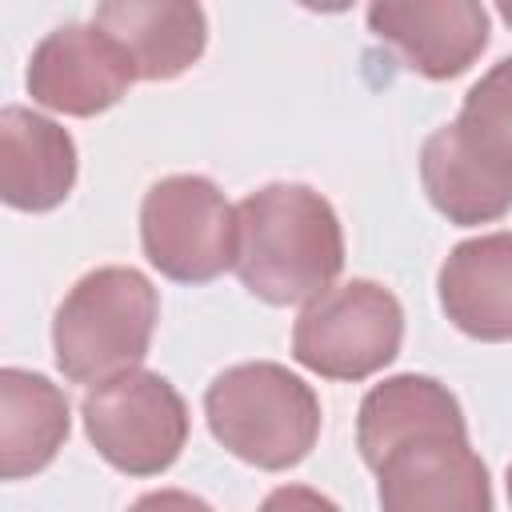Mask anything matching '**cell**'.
Here are the masks:
<instances>
[{"label":"cell","mask_w":512,"mask_h":512,"mask_svg":"<svg viewBox=\"0 0 512 512\" xmlns=\"http://www.w3.org/2000/svg\"><path fill=\"white\" fill-rule=\"evenodd\" d=\"M236 276L264 304H312L344 268L336 208L308 184H264L236 204Z\"/></svg>","instance_id":"cell-1"},{"label":"cell","mask_w":512,"mask_h":512,"mask_svg":"<svg viewBox=\"0 0 512 512\" xmlns=\"http://www.w3.org/2000/svg\"><path fill=\"white\" fill-rule=\"evenodd\" d=\"M208 432L224 452L260 468L288 472L320 440V400L312 384L272 360L224 368L204 392Z\"/></svg>","instance_id":"cell-2"},{"label":"cell","mask_w":512,"mask_h":512,"mask_svg":"<svg viewBox=\"0 0 512 512\" xmlns=\"http://www.w3.org/2000/svg\"><path fill=\"white\" fill-rule=\"evenodd\" d=\"M160 296L136 268L108 264L84 272L52 316V356L64 380L104 384L148 356Z\"/></svg>","instance_id":"cell-3"},{"label":"cell","mask_w":512,"mask_h":512,"mask_svg":"<svg viewBox=\"0 0 512 512\" xmlns=\"http://www.w3.org/2000/svg\"><path fill=\"white\" fill-rule=\"evenodd\" d=\"M80 420L88 444L124 476H160L168 472L188 444V404L148 368H128L80 400Z\"/></svg>","instance_id":"cell-4"},{"label":"cell","mask_w":512,"mask_h":512,"mask_svg":"<svg viewBox=\"0 0 512 512\" xmlns=\"http://www.w3.org/2000/svg\"><path fill=\"white\" fill-rule=\"evenodd\" d=\"M404 308L376 280H348L328 288L292 328V360L324 380H368L400 356Z\"/></svg>","instance_id":"cell-5"},{"label":"cell","mask_w":512,"mask_h":512,"mask_svg":"<svg viewBox=\"0 0 512 512\" xmlns=\"http://www.w3.org/2000/svg\"><path fill=\"white\" fill-rule=\"evenodd\" d=\"M420 180L432 208L460 228L492 224L512 208V128L472 104L420 148Z\"/></svg>","instance_id":"cell-6"},{"label":"cell","mask_w":512,"mask_h":512,"mask_svg":"<svg viewBox=\"0 0 512 512\" xmlns=\"http://www.w3.org/2000/svg\"><path fill=\"white\" fill-rule=\"evenodd\" d=\"M140 244L176 284H208L236 264V208L208 176H164L144 192Z\"/></svg>","instance_id":"cell-7"},{"label":"cell","mask_w":512,"mask_h":512,"mask_svg":"<svg viewBox=\"0 0 512 512\" xmlns=\"http://www.w3.org/2000/svg\"><path fill=\"white\" fill-rule=\"evenodd\" d=\"M372 472L380 512H492V480L468 428L404 436Z\"/></svg>","instance_id":"cell-8"},{"label":"cell","mask_w":512,"mask_h":512,"mask_svg":"<svg viewBox=\"0 0 512 512\" xmlns=\"http://www.w3.org/2000/svg\"><path fill=\"white\" fill-rule=\"evenodd\" d=\"M24 84L40 108L84 120L116 108L128 96L136 84V64L100 24H60L32 48Z\"/></svg>","instance_id":"cell-9"},{"label":"cell","mask_w":512,"mask_h":512,"mask_svg":"<svg viewBox=\"0 0 512 512\" xmlns=\"http://www.w3.org/2000/svg\"><path fill=\"white\" fill-rule=\"evenodd\" d=\"M368 32L388 44L408 72L452 80L488 48V8L476 0H380L368 4Z\"/></svg>","instance_id":"cell-10"},{"label":"cell","mask_w":512,"mask_h":512,"mask_svg":"<svg viewBox=\"0 0 512 512\" xmlns=\"http://www.w3.org/2000/svg\"><path fill=\"white\" fill-rule=\"evenodd\" d=\"M444 316L472 340H512V232L460 240L436 276Z\"/></svg>","instance_id":"cell-11"},{"label":"cell","mask_w":512,"mask_h":512,"mask_svg":"<svg viewBox=\"0 0 512 512\" xmlns=\"http://www.w3.org/2000/svg\"><path fill=\"white\" fill-rule=\"evenodd\" d=\"M76 184V140L56 120L8 104L0 112V196L16 212H52Z\"/></svg>","instance_id":"cell-12"},{"label":"cell","mask_w":512,"mask_h":512,"mask_svg":"<svg viewBox=\"0 0 512 512\" xmlns=\"http://www.w3.org/2000/svg\"><path fill=\"white\" fill-rule=\"evenodd\" d=\"M92 24L124 44L136 64V80H176L184 76L208 44V16L200 4L164 0H108L96 4Z\"/></svg>","instance_id":"cell-13"},{"label":"cell","mask_w":512,"mask_h":512,"mask_svg":"<svg viewBox=\"0 0 512 512\" xmlns=\"http://www.w3.org/2000/svg\"><path fill=\"white\" fill-rule=\"evenodd\" d=\"M72 428L68 396L40 372L4 368L0 372V472L4 480H24L44 472L64 448Z\"/></svg>","instance_id":"cell-14"},{"label":"cell","mask_w":512,"mask_h":512,"mask_svg":"<svg viewBox=\"0 0 512 512\" xmlns=\"http://www.w3.org/2000/svg\"><path fill=\"white\" fill-rule=\"evenodd\" d=\"M428 428H468L460 400L432 376H416V372L388 376L384 384L368 388V396L360 400V412H356L360 460L376 468L392 444Z\"/></svg>","instance_id":"cell-15"},{"label":"cell","mask_w":512,"mask_h":512,"mask_svg":"<svg viewBox=\"0 0 512 512\" xmlns=\"http://www.w3.org/2000/svg\"><path fill=\"white\" fill-rule=\"evenodd\" d=\"M256 512H340V508L324 492H316L308 484H284V488L268 492Z\"/></svg>","instance_id":"cell-16"},{"label":"cell","mask_w":512,"mask_h":512,"mask_svg":"<svg viewBox=\"0 0 512 512\" xmlns=\"http://www.w3.org/2000/svg\"><path fill=\"white\" fill-rule=\"evenodd\" d=\"M128 512H212V504L192 496V492H184V488H160V492L140 496Z\"/></svg>","instance_id":"cell-17"},{"label":"cell","mask_w":512,"mask_h":512,"mask_svg":"<svg viewBox=\"0 0 512 512\" xmlns=\"http://www.w3.org/2000/svg\"><path fill=\"white\" fill-rule=\"evenodd\" d=\"M500 16H504V20L512 24V4H500Z\"/></svg>","instance_id":"cell-18"},{"label":"cell","mask_w":512,"mask_h":512,"mask_svg":"<svg viewBox=\"0 0 512 512\" xmlns=\"http://www.w3.org/2000/svg\"><path fill=\"white\" fill-rule=\"evenodd\" d=\"M508 500H512V468H508Z\"/></svg>","instance_id":"cell-19"}]
</instances>
